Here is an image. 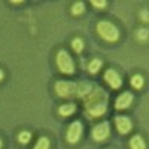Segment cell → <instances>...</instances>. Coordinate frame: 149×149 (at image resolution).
I'll use <instances>...</instances> for the list:
<instances>
[{
	"mask_svg": "<svg viewBox=\"0 0 149 149\" xmlns=\"http://www.w3.org/2000/svg\"><path fill=\"white\" fill-rule=\"evenodd\" d=\"M106 106H107V94L102 88H95L93 93L86 95L85 107H86L88 115L102 116L106 112Z\"/></svg>",
	"mask_w": 149,
	"mask_h": 149,
	"instance_id": "6da1fadb",
	"label": "cell"
},
{
	"mask_svg": "<svg viewBox=\"0 0 149 149\" xmlns=\"http://www.w3.org/2000/svg\"><path fill=\"white\" fill-rule=\"evenodd\" d=\"M97 31L107 42H115V40H118V37H119L118 29L109 21H100L98 22L97 24Z\"/></svg>",
	"mask_w": 149,
	"mask_h": 149,
	"instance_id": "7a4b0ae2",
	"label": "cell"
},
{
	"mask_svg": "<svg viewBox=\"0 0 149 149\" xmlns=\"http://www.w3.org/2000/svg\"><path fill=\"white\" fill-rule=\"evenodd\" d=\"M78 84L70 81H58L55 84V91L60 97H76Z\"/></svg>",
	"mask_w": 149,
	"mask_h": 149,
	"instance_id": "3957f363",
	"label": "cell"
},
{
	"mask_svg": "<svg viewBox=\"0 0 149 149\" xmlns=\"http://www.w3.org/2000/svg\"><path fill=\"white\" fill-rule=\"evenodd\" d=\"M57 66L66 74H72L73 70H74L73 60L66 51H58V54H57Z\"/></svg>",
	"mask_w": 149,
	"mask_h": 149,
	"instance_id": "277c9868",
	"label": "cell"
},
{
	"mask_svg": "<svg viewBox=\"0 0 149 149\" xmlns=\"http://www.w3.org/2000/svg\"><path fill=\"white\" fill-rule=\"evenodd\" d=\"M82 131H84V127H82V124H81L79 121L70 124V127H69V130H67V140H69L70 143L78 142V140L81 139V136H82Z\"/></svg>",
	"mask_w": 149,
	"mask_h": 149,
	"instance_id": "5b68a950",
	"label": "cell"
},
{
	"mask_svg": "<svg viewBox=\"0 0 149 149\" xmlns=\"http://www.w3.org/2000/svg\"><path fill=\"white\" fill-rule=\"evenodd\" d=\"M110 133V128H109V124L107 122H100V124H97V125L94 127L93 130V137L98 142H102L104 139H107V136Z\"/></svg>",
	"mask_w": 149,
	"mask_h": 149,
	"instance_id": "8992f818",
	"label": "cell"
},
{
	"mask_svg": "<svg viewBox=\"0 0 149 149\" xmlns=\"http://www.w3.org/2000/svg\"><path fill=\"white\" fill-rule=\"evenodd\" d=\"M104 79H106V82L112 86V88H119L121 86V84H122V81H121V76L118 74V72L116 70H113V69H109L106 73H104Z\"/></svg>",
	"mask_w": 149,
	"mask_h": 149,
	"instance_id": "52a82bcc",
	"label": "cell"
},
{
	"mask_svg": "<svg viewBox=\"0 0 149 149\" xmlns=\"http://www.w3.org/2000/svg\"><path fill=\"white\" fill-rule=\"evenodd\" d=\"M116 128L121 134H127L131 130V121L127 116H116Z\"/></svg>",
	"mask_w": 149,
	"mask_h": 149,
	"instance_id": "ba28073f",
	"label": "cell"
},
{
	"mask_svg": "<svg viewBox=\"0 0 149 149\" xmlns=\"http://www.w3.org/2000/svg\"><path fill=\"white\" fill-rule=\"evenodd\" d=\"M133 102V95L131 93H122L116 98V109H127Z\"/></svg>",
	"mask_w": 149,
	"mask_h": 149,
	"instance_id": "9c48e42d",
	"label": "cell"
},
{
	"mask_svg": "<svg viewBox=\"0 0 149 149\" xmlns=\"http://www.w3.org/2000/svg\"><path fill=\"white\" fill-rule=\"evenodd\" d=\"M91 93V85L86 82L78 84V90H76V97H85Z\"/></svg>",
	"mask_w": 149,
	"mask_h": 149,
	"instance_id": "30bf717a",
	"label": "cell"
},
{
	"mask_svg": "<svg viewBox=\"0 0 149 149\" xmlns=\"http://www.w3.org/2000/svg\"><path fill=\"white\" fill-rule=\"evenodd\" d=\"M130 146H131V149H146L145 142L140 136H133L130 140Z\"/></svg>",
	"mask_w": 149,
	"mask_h": 149,
	"instance_id": "8fae6325",
	"label": "cell"
},
{
	"mask_svg": "<svg viewBox=\"0 0 149 149\" xmlns=\"http://www.w3.org/2000/svg\"><path fill=\"white\" fill-rule=\"evenodd\" d=\"M74 110H76V107H74V104H73V103L63 104V106H60V115H63V116H69V115L74 113Z\"/></svg>",
	"mask_w": 149,
	"mask_h": 149,
	"instance_id": "7c38bea8",
	"label": "cell"
},
{
	"mask_svg": "<svg viewBox=\"0 0 149 149\" xmlns=\"http://www.w3.org/2000/svg\"><path fill=\"white\" fill-rule=\"evenodd\" d=\"M100 67H102V60L94 58V60L91 61V63H90V66H88V70H90L91 73H97Z\"/></svg>",
	"mask_w": 149,
	"mask_h": 149,
	"instance_id": "4fadbf2b",
	"label": "cell"
},
{
	"mask_svg": "<svg viewBox=\"0 0 149 149\" xmlns=\"http://www.w3.org/2000/svg\"><path fill=\"white\" fill-rule=\"evenodd\" d=\"M34 149H49V140H48V137H40L39 140H37Z\"/></svg>",
	"mask_w": 149,
	"mask_h": 149,
	"instance_id": "5bb4252c",
	"label": "cell"
},
{
	"mask_svg": "<svg viewBox=\"0 0 149 149\" xmlns=\"http://www.w3.org/2000/svg\"><path fill=\"white\" fill-rule=\"evenodd\" d=\"M84 9H85V5L82 2H78V3H74L72 6V14L73 15H81L82 12H84Z\"/></svg>",
	"mask_w": 149,
	"mask_h": 149,
	"instance_id": "9a60e30c",
	"label": "cell"
},
{
	"mask_svg": "<svg viewBox=\"0 0 149 149\" xmlns=\"http://www.w3.org/2000/svg\"><path fill=\"white\" fill-rule=\"evenodd\" d=\"M131 85L134 86V88H142L143 86V78L140 76V74H134V76L131 78Z\"/></svg>",
	"mask_w": 149,
	"mask_h": 149,
	"instance_id": "2e32d148",
	"label": "cell"
},
{
	"mask_svg": "<svg viewBox=\"0 0 149 149\" xmlns=\"http://www.w3.org/2000/svg\"><path fill=\"white\" fill-rule=\"evenodd\" d=\"M30 139H31L30 131H21V133H19V136H18V140H19L21 143H27Z\"/></svg>",
	"mask_w": 149,
	"mask_h": 149,
	"instance_id": "e0dca14e",
	"label": "cell"
},
{
	"mask_svg": "<svg viewBox=\"0 0 149 149\" xmlns=\"http://www.w3.org/2000/svg\"><path fill=\"white\" fill-rule=\"evenodd\" d=\"M136 36H137V39H140V40H146L148 36H149V31L146 29H139L136 31Z\"/></svg>",
	"mask_w": 149,
	"mask_h": 149,
	"instance_id": "ac0fdd59",
	"label": "cell"
},
{
	"mask_svg": "<svg viewBox=\"0 0 149 149\" xmlns=\"http://www.w3.org/2000/svg\"><path fill=\"white\" fill-rule=\"evenodd\" d=\"M72 46H73V49H74L76 52H81V51H82V48H84V42H82L81 39H73Z\"/></svg>",
	"mask_w": 149,
	"mask_h": 149,
	"instance_id": "d6986e66",
	"label": "cell"
},
{
	"mask_svg": "<svg viewBox=\"0 0 149 149\" xmlns=\"http://www.w3.org/2000/svg\"><path fill=\"white\" fill-rule=\"evenodd\" d=\"M93 5L97 6V8H104L106 6V2H93Z\"/></svg>",
	"mask_w": 149,
	"mask_h": 149,
	"instance_id": "ffe728a7",
	"label": "cell"
},
{
	"mask_svg": "<svg viewBox=\"0 0 149 149\" xmlns=\"http://www.w3.org/2000/svg\"><path fill=\"white\" fill-rule=\"evenodd\" d=\"M146 12H148L146 9L142 10V18H143V21H148V14H146Z\"/></svg>",
	"mask_w": 149,
	"mask_h": 149,
	"instance_id": "44dd1931",
	"label": "cell"
},
{
	"mask_svg": "<svg viewBox=\"0 0 149 149\" xmlns=\"http://www.w3.org/2000/svg\"><path fill=\"white\" fill-rule=\"evenodd\" d=\"M2 79H3V72L0 70V81H2Z\"/></svg>",
	"mask_w": 149,
	"mask_h": 149,
	"instance_id": "7402d4cb",
	"label": "cell"
},
{
	"mask_svg": "<svg viewBox=\"0 0 149 149\" xmlns=\"http://www.w3.org/2000/svg\"><path fill=\"white\" fill-rule=\"evenodd\" d=\"M0 148H2V140H0Z\"/></svg>",
	"mask_w": 149,
	"mask_h": 149,
	"instance_id": "603a6c76",
	"label": "cell"
}]
</instances>
